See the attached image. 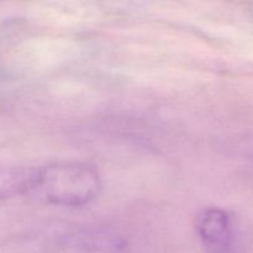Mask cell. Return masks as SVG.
<instances>
[{"label":"cell","mask_w":253,"mask_h":253,"mask_svg":"<svg viewBox=\"0 0 253 253\" xmlns=\"http://www.w3.org/2000/svg\"><path fill=\"white\" fill-rule=\"evenodd\" d=\"M101 188L98 170L82 162H58L36 168L30 194L57 207L79 208L93 202Z\"/></svg>","instance_id":"obj_1"},{"label":"cell","mask_w":253,"mask_h":253,"mask_svg":"<svg viewBox=\"0 0 253 253\" xmlns=\"http://www.w3.org/2000/svg\"><path fill=\"white\" fill-rule=\"evenodd\" d=\"M195 230L204 246L212 253H229L236 240L231 215L220 208H208L197 217Z\"/></svg>","instance_id":"obj_2"},{"label":"cell","mask_w":253,"mask_h":253,"mask_svg":"<svg viewBox=\"0 0 253 253\" xmlns=\"http://www.w3.org/2000/svg\"><path fill=\"white\" fill-rule=\"evenodd\" d=\"M36 168L0 166V202L30 194Z\"/></svg>","instance_id":"obj_3"}]
</instances>
